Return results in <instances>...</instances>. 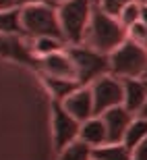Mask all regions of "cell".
I'll return each instance as SVG.
<instances>
[{
    "label": "cell",
    "mask_w": 147,
    "mask_h": 160,
    "mask_svg": "<svg viewBox=\"0 0 147 160\" xmlns=\"http://www.w3.org/2000/svg\"><path fill=\"white\" fill-rule=\"evenodd\" d=\"M129 38L126 33V27H124L118 17L114 15H108L106 11H102L100 6L95 4L93 15H91V23L87 27V33H85V40L83 44L100 50V52H114L124 40Z\"/></svg>",
    "instance_id": "obj_1"
},
{
    "label": "cell",
    "mask_w": 147,
    "mask_h": 160,
    "mask_svg": "<svg viewBox=\"0 0 147 160\" xmlns=\"http://www.w3.org/2000/svg\"><path fill=\"white\" fill-rule=\"evenodd\" d=\"M93 8L95 0H66L58 6V19L66 44H83Z\"/></svg>",
    "instance_id": "obj_2"
},
{
    "label": "cell",
    "mask_w": 147,
    "mask_h": 160,
    "mask_svg": "<svg viewBox=\"0 0 147 160\" xmlns=\"http://www.w3.org/2000/svg\"><path fill=\"white\" fill-rule=\"evenodd\" d=\"M69 54L77 67V79L81 85H91L95 79L110 73V54L100 52L87 44H69Z\"/></svg>",
    "instance_id": "obj_3"
},
{
    "label": "cell",
    "mask_w": 147,
    "mask_h": 160,
    "mask_svg": "<svg viewBox=\"0 0 147 160\" xmlns=\"http://www.w3.org/2000/svg\"><path fill=\"white\" fill-rule=\"evenodd\" d=\"M110 73L120 79L145 77L147 75V48L139 46L137 42L126 40L110 52Z\"/></svg>",
    "instance_id": "obj_4"
},
{
    "label": "cell",
    "mask_w": 147,
    "mask_h": 160,
    "mask_svg": "<svg viewBox=\"0 0 147 160\" xmlns=\"http://www.w3.org/2000/svg\"><path fill=\"white\" fill-rule=\"evenodd\" d=\"M21 23H23L25 36L33 38H62V27L58 19V6L50 4H33V6H23L21 8Z\"/></svg>",
    "instance_id": "obj_5"
},
{
    "label": "cell",
    "mask_w": 147,
    "mask_h": 160,
    "mask_svg": "<svg viewBox=\"0 0 147 160\" xmlns=\"http://www.w3.org/2000/svg\"><path fill=\"white\" fill-rule=\"evenodd\" d=\"M50 125H52V142L56 152L64 150L66 146L79 139L81 123L58 100H52V106H50Z\"/></svg>",
    "instance_id": "obj_6"
},
{
    "label": "cell",
    "mask_w": 147,
    "mask_h": 160,
    "mask_svg": "<svg viewBox=\"0 0 147 160\" xmlns=\"http://www.w3.org/2000/svg\"><path fill=\"white\" fill-rule=\"evenodd\" d=\"M0 58L40 71V56L33 50V42L25 33H0Z\"/></svg>",
    "instance_id": "obj_7"
},
{
    "label": "cell",
    "mask_w": 147,
    "mask_h": 160,
    "mask_svg": "<svg viewBox=\"0 0 147 160\" xmlns=\"http://www.w3.org/2000/svg\"><path fill=\"white\" fill-rule=\"evenodd\" d=\"M91 92L95 102V114H104L110 108L124 104V81L112 73L95 79L91 83Z\"/></svg>",
    "instance_id": "obj_8"
},
{
    "label": "cell",
    "mask_w": 147,
    "mask_h": 160,
    "mask_svg": "<svg viewBox=\"0 0 147 160\" xmlns=\"http://www.w3.org/2000/svg\"><path fill=\"white\" fill-rule=\"evenodd\" d=\"M62 106H64L79 123H85V121H89L91 117H95V102H93L91 85L77 88L66 100H62Z\"/></svg>",
    "instance_id": "obj_9"
},
{
    "label": "cell",
    "mask_w": 147,
    "mask_h": 160,
    "mask_svg": "<svg viewBox=\"0 0 147 160\" xmlns=\"http://www.w3.org/2000/svg\"><path fill=\"white\" fill-rule=\"evenodd\" d=\"M40 73L44 75H54V77H66V79H77V67L73 62V56L69 50L48 54L40 58ZM79 81V79H77Z\"/></svg>",
    "instance_id": "obj_10"
},
{
    "label": "cell",
    "mask_w": 147,
    "mask_h": 160,
    "mask_svg": "<svg viewBox=\"0 0 147 160\" xmlns=\"http://www.w3.org/2000/svg\"><path fill=\"white\" fill-rule=\"evenodd\" d=\"M104 123H106L108 129V142H124V135H126V129L129 125L133 123L137 114H133L130 110H126L124 104L120 106H114L110 110H106L104 114H100Z\"/></svg>",
    "instance_id": "obj_11"
},
{
    "label": "cell",
    "mask_w": 147,
    "mask_h": 160,
    "mask_svg": "<svg viewBox=\"0 0 147 160\" xmlns=\"http://www.w3.org/2000/svg\"><path fill=\"white\" fill-rule=\"evenodd\" d=\"M124 81V106L133 114H139L147 102V77H130Z\"/></svg>",
    "instance_id": "obj_12"
},
{
    "label": "cell",
    "mask_w": 147,
    "mask_h": 160,
    "mask_svg": "<svg viewBox=\"0 0 147 160\" xmlns=\"http://www.w3.org/2000/svg\"><path fill=\"white\" fill-rule=\"evenodd\" d=\"M79 139L85 142L87 146H91V148H97V146L108 142V129H106V123H104V119L100 114H95L89 121L81 123Z\"/></svg>",
    "instance_id": "obj_13"
},
{
    "label": "cell",
    "mask_w": 147,
    "mask_h": 160,
    "mask_svg": "<svg viewBox=\"0 0 147 160\" xmlns=\"http://www.w3.org/2000/svg\"><path fill=\"white\" fill-rule=\"evenodd\" d=\"M41 83L48 89V94L52 96V100H66L77 88H81V83L77 79H66V77H54V75H44L41 73Z\"/></svg>",
    "instance_id": "obj_14"
},
{
    "label": "cell",
    "mask_w": 147,
    "mask_h": 160,
    "mask_svg": "<svg viewBox=\"0 0 147 160\" xmlns=\"http://www.w3.org/2000/svg\"><path fill=\"white\" fill-rule=\"evenodd\" d=\"M93 160H133V150L124 142H106L93 148Z\"/></svg>",
    "instance_id": "obj_15"
},
{
    "label": "cell",
    "mask_w": 147,
    "mask_h": 160,
    "mask_svg": "<svg viewBox=\"0 0 147 160\" xmlns=\"http://www.w3.org/2000/svg\"><path fill=\"white\" fill-rule=\"evenodd\" d=\"M33 50H36L37 56H48V54L60 52V50H66V44L62 38H52V36H44V38H33Z\"/></svg>",
    "instance_id": "obj_16"
},
{
    "label": "cell",
    "mask_w": 147,
    "mask_h": 160,
    "mask_svg": "<svg viewBox=\"0 0 147 160\" xmlns=\"http://www.w3.org/2000/svg\"><path fill=\"white\" fill-rule=\"evenodd\" d=\"M145 137H147V119L137 114L135 119H133V123L129 125V129H126L124 143H126L130 150H135L137 146H139V143L145 139Z\"/></svg>",
    "instance_id": "obj_17"
},
{
    "label": "cell",
    "mask_w": 147,
    "mask_h": 160,
    "mask_svg": "<svg viewBox=\"0 0 147 160\" xmlns=\"http://www.w3.org/2000/svg\"><path fill=\"white\" fill-rule=\"evenodd\" d=\"M58 160H93V148L81 139H77L71 146H66L64 150H60Z\"/></svg>",
    "instance_id": "obj_18"
},
{
    "label": "cell",
    "mask_w": 147,
    "mask_h": 160,
    "mask_svg": "<svg viewBox=\"0 0 147 160\" xmlns=\"http://www.w3.org/2000/svg\"><path fill=\"white\" fill-rule=\"evenodd\" d=\"M0 33H25L21 23V8L0 11Z\"/></svg>",
    "instance_id": "obj_19"
},
{
    "label": "cell",
    "mask_w": 147,
    "mask_h": 160,
    "mask_svg": "<svg viewBox=\"0 0 147 160\" xmlns=\"http://www.w3.org/2000/svg\"><path fill=\"white\" fill-rule=\"evenodd\" d=\"M141 6H143V2L141 0H135V2H130V4H126L122 8V12L118 15V21L129 29L130 25H135L139 19H141Z\"/></svg>",
    "instance_id": "obj_20"
},
{
    "label": "cell",
    "mask_w": 147,
    "mask_h": 160,
    "mask_svg": "<svg viewBox=\"0 0 147 160\" xmlns=\"http://www.w3.org/2000/svg\"><path fill=\"white\" fill-rule=\"evenodd\" d=\"M126 33H129V40H133V42H137L139 46L147 48V23H143L141 19H139L135 25H130L129 29H126Z\"/></svg>",
    "instance_id": "obj_21"
},
{
    "label": "cell",
    "mask_w": 147,
    "mask_h": 160,
    "mask_svg": "<svg viewBox=\"0 0 147 160\" xmlns=\"http://www.w3.org/2000/svg\"><path fill=\"white\" fill-rule=\"evenodd\" d=\"M130 2H135V0H97V6H100L102 11H106L108 15L118 17L122 12V8L126 4H130Z\"/></svg>",
    "instance_id": "obj_22"
},
{
    "label": "cell",
    "mask_w": 147,
    "mask_h": 160,
    "mask_svg": "<svg viewBox=\"0 0 147 160\" xmlns=\"http://www.w3.org/2000/svg\"><path fill=\"white\" fill-rule=\"evenodd\" d=\"M133 160H147V137L133 150Z\"/></svg>",
    "instance_id": "obj_23"
},
{
    "label": "cell",
    "mask_w": 147,
    "mask_h": 160,
    "mask_svg": "<svg viewBox=\"0 0 147 160\" xmlns=\"http://www.w3.org/2000/svg\"><path fill=\"white\" fill-rule=\"evenodd\" d=\"M33 4H50V6H56L54 0H19V8L23 6H33Z\"/></svg>",
    "instance_id": "obj_24"
},
{
    "label": "cell",
    "mask_w": 147,
    "mask_h": 160,
    "mask_svg": "<svg viewBox=\"0 0 147 160\" xmlns=\"http://www.w3.org/2000/svg\"><path fill=\"white\" fill-rule=\"evenodd\" d=\"M19 0H0V11H8V8H17Z\"/></svg>",
    "instance_id": "obj_25"
},
{
    "label": "cell",
    "mask_w": 147,
    "mask_h": 160,
    "mask_svg": "<svg viewBox=\"0 0 147 160\" xmlns=\"http://www.w3.org/2000/svg\"><path fill=\"white\" fill-rule=\"evenodd\" d=\"M141 21L147 23V2H143V6H141Z\"/></svg>",
    "instance_id": "obj_26"
},
{
    "label": "cell",
    "mask_w": 147,
    "mask_h": 160,
    "mask_svg": "<svg viewBox=\"0 0 147 160\" xmlns=\"http://www.w3.org/2000/svg\"><path fill=\"white\" fill-rule=\"evenodd\" d=\"M139 117H145V119H147V102H145V106H143V110L139 112Z\"/></svg>",
    "instance_id": "obj_27"
},
{
    "label": "cell",
    "mask_w": 147,
    "mask_h": 160,
    "mask_svg": "<svg viewBox=\"0 0 147 160\" xmlns=\"http://www.w3.org/2000/svg\"><path fill=\"white\" fill-rule=\"evenodd\" d=\"M54 2H56V6H60L62 2H66V0H54Z\"/></svg>",
    "instance_id": "obj_28"
},
{
    "label": "cell",
    "mask_w": 147,
    "mask_h": 160,
    "mask_svg": "<svg viewBox=\"0 0 147 160\" xmlns=\"http://www.w3.org/2000/svg\"><path fill=\"white\" fill-rule=\"evenodd\" d=\"M95 4H97V0H95Z\"/></svg>",
    "instance_id": "obj_29"
},
{
    "label": "cell",
    "mask_w": 147,
    "mask_h": 160,
    "mask_svg": "<svg viewBox=\"0 0 147 160\" xmlns=\"http://www.w3.org/2000/svg\"><path fill=\"white\" fill-rule=\"evenodd\" d=\"M141 2H145V0H141Z\"/></svg>",
    "instance_id": "obj_30"
},
{
    "label": "cell",
    "mask_w": 147,
    "mask_h": 160,
    "mask_svg": "<svg viewBox=\"0 0 147 160\" xmlns=\"http://www.w3.org/2000/svg\"><path fill=\"white\" fill-rule=\"evenodd\" d=\"M145 2H147V0H145Z\"/></svg>",
    "instance_id": "obj_31"
},
{
    "label": "cell",
    "mask_w": 147,
    "mask_h": 160,
    "mask_svg": "<svg viewBox=\"0 0 147 160\" xmlns=\"http://www.w3.org/2000/svg\"><path fill=\"white\" fill-rule=\"evenodd\" d=\"M145 77H147V75H145Z\"/></svg>",
    "instance_id": "obj_32"
}]
</instances>
